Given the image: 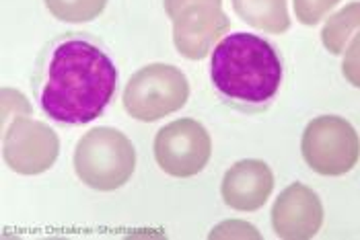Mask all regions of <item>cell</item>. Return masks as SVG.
<instances>
[{
  "instance_id": "2",
  "label": "cell",
  "mask_w": 360,
  "mask_h": 240,
  "mask_svg": "<svg viewBox=\"0 0 360 240\" xmlns=\"http://www.w3.org/2000/svg\"><path fill=\"white\" fill-rule=\"evenodd\" d=\"M210 80L226 105L259 113L272 105L282 84V60L276 48L251 33L222 37L212 50Z\"/></svg>"
},
{
  "instance_id": "1",
  "label": "cell",
  "mask_w": 360,
  "mask_h": 240,
  "mask_svg": "<svg viewBox=\"0 0 360 240\" xmlns=\"http://www.w3.org/2000/svg\"><path fill=\"white\" fill-rule=\"evenodd\" d=\"M115 84L117 70L105 50L77 33L52 41L35 74L41 111L64 126H84L101 117Z\"/></svg>"
},
{
  "instance_id": "6",
  "label": "cell",
  "mask_w": 360,
  "mask_h": 240,
  "mask_svg": "<svg viewBox=\"0 0 360 240\" xmlns=\"http://www.w3.org/2000/svg\"><path fill=\"white\" fill-rule=\"evenodd\" d=\"M301 150L315 173L323 177H342L359 164L360 138L344 117L321 115L305 128Z\"/></svg>"
},
{
  "instance_id": "9",
  "label": "cell",
  "mask_w": 360,
  "mask_h": 240,
  "mask_svg": "<svg viewBox=\"0 0 360 240\" xmlns=\"http://www.w3.org/2000/svg\"><path fill=\"white\" fill-rule=\"evenodd\" d=\"M323 224V206L319 195L303 183L288 185L274 201L272 228L284 240L313 239Z\"/></svg>"
},
{
  "instance_id": "15",
  "label": "cell",
  "mask_w": 360,
  "mask_h": 240,
  "mask_svg": "<svg viewBox=\"0 0 360 240\" xmlns=\"http://www.w3.org/2000/svg\"><path fill=\"white\" fill-rule=\"evenodd\" d=\"M342 72H344V79L352 86L360 88V35L350 39V44L344 52Z\"/></svg>"
},
{
  "instance_id": "8",
  "label": "cell",
  "mask_w": 360,
  "mask_h": 240,
  "mask_svg": "<svg viewBox=\"0 0 360 240\" xmlns=\"http://www.w3.org/2000/svg\"><path fill=\"white\" fill-rule=\"evenodd\" d=\"M60 154V140L44 121L25 115L15 117L2 128V156L19 175H39L54 166Z\"/></svg>"
},
{
  "instance_id": "12",
  "label": "cell",
  "mask_w": 360,
  "mask_h": 240,
  "mask_svg": "<svg viewBox=\"0 0 360 240\" xmlns=\"http://www.w3.org/2000/svg\"><path fill=\"white\" fill-rule=\"evenodd\" d=\"M356 35H360V2H350L328 19L321 31V41L328 52L340 55Z\"/></svg>"
},
{
  "instance_id": "3",
  "label": "cell",
  "mask_w": 360,
  "mask_h": 240,
  "mask_svg": "<svg viewBox=\"0 0 360 240\" xmlns=\"http://www.w3.org/2000/svg\"><path fill=\"white\" fill-rule=\"evenodd\" d=\"M136 168L132 142L113 128H95L79 140L75 150V173L81 183L95 191L124 187Z\"/></svg>"
},
{
  "instance_id": "7",
  "label": "cell",
  "mask_w": 360,
  "mask_h": 240,
  "mask_svg": "<svg viewBox=\"0 0 360 240\" xmlns=\"http://www.w3.org/2000/svg\"><path fill=\"white\" fill-rule=\"evenodd\" d=\"M212 154V140L195 119H177L159 130L155 138V159L167 175L190 179L204 171Z\"/></svg>"
},
{
  "instance_id": "5",
  "label": "cell",
  "mask_w": 360,
  "mask_h": 240,
  "mask_svg": "<svg viewBox=\"0 0 360 240\" xmlns=\"http://www.w3.org/2000/svg\"><path fill=\"white\" fill-rule=\"evenodd\" d=\"M173 23V44L188 60H204L212 46L229 33L231 21L222 0H163Z\"/></svg>"
},
{
  "instance_id": "4",
  "label": "cell",
  "mask_w": 360,
  "mask_h": 240,
  "mask_svg": "<svg viewBox=\"0 0 360 240\" xmlns=\"http://www.w3.org/2000/svg\"><path fill=\"white\" fill-rule=\"evenodd\" d=\"M190 84L186 74L171 64L140 68L124 88V109L139 121H159L186 105Z\"/></svg>"
},
{
  "instance_id": "14",
  "label": "cell",
  "mask_w": 360,
  "mask_h": 240,
  "mask_svg": "<svg viewBox=\"0 0 360 240\" xmlns=\"http://www.w3.org/2000/svg\"><path fill=\"white\" fill-rule=\"evenodd\" d=\"M340 0H295V15L303 25H317Z\"/></svg>"
},
{
  "instance_id": "11",
  "label": "cell",
  "mask_w": 360,
  "mask_h": 240,
  "mask_svg": "<svg viewBox=\"0 0 360 240\" xmlns=\"http://www.w3.org/2000/svg\"><path fill=\"white\" fill-rule=\"evenodd\" d=\"M233 8L248 25L266 33L280 35L290 27L286 0H233Z\"/></svg>"
},
{
  "instance_id": "13",
  "label": "cell",
  "mask_w": 360,
  "mask_h": 240,
  "mask_svg": "<svg viewBox=\"0 0 360 240\" xmlns=\"http://www.w3.org/2000/svg\"><path fill=\"white\" fill-rule=\"evenodd\" d=\"M48 11L64 23H89L97 19L108 0H44Z\"/></svg>"
},
{
  "instance_id": "10",
  "label": "cell",
  "mask_w": 360,
  "mask_h": 240,
  "mask_svg": "<svg viewBox=\"0 0 360 240\" xmlns=\"http://www.w3.org/2000/svg\"><path fill=\"white\" fill-rule=\"evenodd\" d=\"M274 189V175L262 160H239L222 179V199L237 212L259 210Z\"/></svg>"
}]
</instances>
